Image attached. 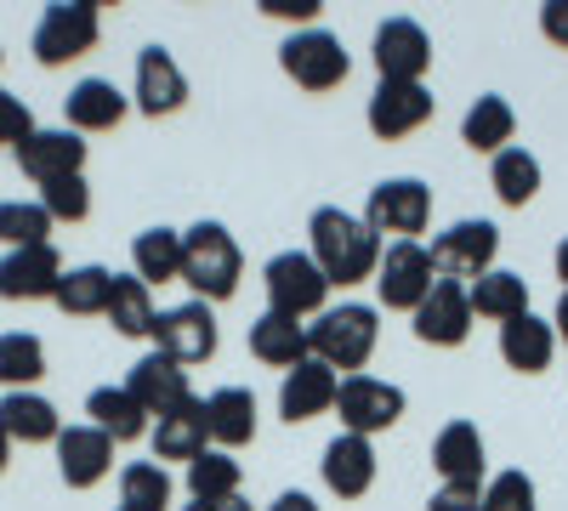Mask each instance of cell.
I'll list each match as a JSON object with an SVG mask.
<instances>
[{
  "label": "cell",
  "instance_id": "6da1fadb",
  "mask_svg": "<svg viewBox=\"0 0 568 511\" xmlns=\"http://www.w3.org/2000/svg\"><path fill=\"white\" fill-rule=\"evenodd\" d=\"M382 239L369 234V222L342 211V205H318L307 216V256L318 262V273L329 278V290H353V285H375V267H382Z\"/></svg>",
  "mask_w": 568,
  "mask_h": 511
},
{
  "label": "cell",
  "instance_id": "7a4b0ae2",
  "mask_svg": "<svg viewBox=\"0 0 568 511\" xmlns=\"http://www.w3.org/2000/svg\"><path fill=\"white\" fill-rule=\"evenodd\" d=\"M240 278H245V251L222 222L187 227L182 234V285L194 290V302H205V307L233 302L240 296Z\"/></svg>",
  "mask_w": 568,
  "mask_h": 511
},
{
  "label": "cell",
  "instance_id": "3957f363",
  "mask_svg": "<svg viewBox=\"0 0 568 511\" xmlns=\"http://www.w3.org/2000/svg\"><path fill=\"white\" fill-rule=\"evenodd\" d=\"M313 358L329 364L336 376H364V364L375 358V347H382V313H375L369 302H342V307H324L313 324Z\"/></svg>",
  "mask_w": 568,
  "mask_h": 511
},
{
  "label": "cell",
  "instance_id": "277c9868",
  "mask_svg": "<svg viewBox=\"0 0 568 511\" xmlns=\"http://www.w3.org/2000/svg\"><path fill=\"white\" fill-rule=\"evenodd\" d=\"M103 34V12L98 0H52L34 23V63L40 69H63L74 58H85Z\"/></svg>",
  "mask_w": 568,
  "mask_h": 511
},
{
  "label": "cell",
  "instance_id": "5b68a950",
  "mask_svg": "<svg viewBox=\"0 0 568 511\" xmlns=\"http://www.w3.org/2000/svg\"><path fill=\"white\" fill-rule=\"evenodd\" d=\"M364 222H369V234L375 239H420L426 234V222H433V188H426L420 176H387V182H375L369 188V205H364Z\"/></svg>",
  "mask_w": 568,
  "mask_h": 511
},
{
  "label": "cell",
  "instance_id": "8992f818",
  "mask_svg": "<svg viewBox=\"0 0 568 511\" xmlns=\"http://www.w3.org/2000/svg\"><path fill=\"white\" fill-rule=\"evenodd\" d=\"M262 290H267V313L302 318V324L329 307V278L318 273V262L307 251H278L262 267Z\"/></svg>",
  "mask_w": 568,
  "mask_h": 511
},
{
  "label": "cell",
  "instance_id": "52a82bcc",
  "mask_svg": "<svg viewBox=\"0 0 568 511\" xmlns=\"http://www.w3.org/2000/svg\"><path fill=\"white\" fill-rule=\"evenodd\" d=\"M278 69L291 74L302 91H336L353 74V58H347V45L329 29H296V34H284V45H278Z\"/></svg>",
  "mask_w": 568,
  "mask_h": 511
},
{
  "label": "cell",
  "instance_id": "ba28073f",
  "mask_svg": "<svg viewBox=\"0 0 568 511\" xmlns=\"http://www.w3.org/2000/svg\"><path fill=\"white\" fill-rule=\"evenodd\" d=\"M426 251H433L438 278H449V285H478V278L495 267V256H500V227L466 216V222L444 227V234L426 245Z\"/></svg>",
  "mask_w": 568,
  "mask_h": 511
},
{
  "label": "cell",
  "instance_id": "9c48e42d",
  "mask_svg": "<svg viewBox=\"0 0 568 511\" xmlns=\"http://www.w3.org/2000/svg\"><path fill=\"white\" fill-rule=\"evenodd\" d=\"M438 285V267H433V251L420 239H404V245H387L382 251V267H375V296H382L387 313H415Z\"/></svg>",
  "mask_w": 568,
  "mask_h": 511
},
{
  "label": "cell",
  "instance_id": "30bf717a",
  "mask_svg": "<svg viewBox=\"0 0 568 511\" xmlns=\"http://www.w3.org/2000/svg\"><path fill=\"white\" fill-rule=\"evenodd\" d=\"M404 387L382 381V376H342L336 392V415H342V432L375 438V432H393L404 421Z\"/></svg>",
  "mask_w": 568,
  "mask_h": 511
},
{
  "label": "cell",
  "instance_id": "8fae6325",
  "mask_svg": "<svg viewBox=\"0 0 568 511\" xmlns=\"http://www.w3.org/2000/svg\"><path fill=\"white\" fill-rule=\"evenodd\" d=\"M375 74L393 85H426V69H433V34H426L415 18H387L375 29Z\"/></svg>",
  "mask_w": 568,
  "mask_h": 511
},
{
  "label": "cell",
  "instance_id": "7c38bea8",
  "mask_svg": "<svg viewBox=\"0 0 568 511\" xmlns=\"http://www.w3.org/2000/svg\"><path fill=\"white\" fill-rule=\"evenodd\" d=\"M216 313L205 307V302H182V307H171V313H160V324H154V352H165V358H176L182 369L187 364H211L216 358Z\"/></svg>",
  "mask_w": 568,
  "mask_h": 511
},
{
  "label": "cell",
  "instance_id": "4fadbf2b",
  "mask_svg": "<svg viewBox=\"0 0 568 511\" xmlns=\"http://www.w3.org/2000/svg\"><path fill=\"white\" fill-rule=\"evenodd\" d=\"M433 114H438V98L426 85H393V80H382V85L369 91L364 125L382 136V143H398V136H415Z\"/></svg>",
  "mask_w": 568,
  "mask_h": 511
},
{
  "label": "cell",
  "instance_id": "5bb4252c",
  "mask_svg": "<svg viewBox=\"0 0 568 511\" xmlns=\"http://www.w3.org/2000/svg\"><path fill=\"white\" fill-rule=\"evenodd\" d=\"M433 472L444 478V489H484L489 483V443H484L478 421H449L433 438Z\"/></svg>",
  "mask_w": 568,
  "mask_h": 511
},
{
  "label": "cell",
  "instance_id": "9a60e30c",
  "mask_svg": "<svg viewBox=\"0 0 568 511\" xmlns=\"http://www.w3.org/2000/svg\"><path fill=\"white\" fill-rule=\"evenodd\" d=\"M63 256L58 245H29L0 256V302H52L63 285Z\"/></svg>",
  "mask_w": 568,
  "mask_h": 511
},
{
  "label": "cell",
  "instance_id": "2e32d148",
  "mask_svg": "<svg viewBox=\"0 0 568 511\" xmlns=\"http://www.w3.org/2000/svg\"><path fill=\"white\" fill-rule=\"evenodd\" d=\"M415 341L420 347H460L466 336H471V296H466V285H449V278H438L433 285V296H426L415 313Z\"/></svg>",
  "mask_w": 568,
  "mask_h": 511
},
{
  "label": "cell",
  "instance_id": "e0dca14e",
  "mask_svg": "<svg viewBox=\"0 0 568 511\" xmlns=\"http://www.w3.org/2000/svg\"><path fill=\"white\" fill-rule=\"evenodd\" d=\"M375 443L369 438H358V432H336L324 443V460H318V478H324V489L336 494V500H364L369 489H375Z\"/></svg>",
  "mask_w": 568,
  "mask_h": 511
},
{
  "label": "cell",
  "instance_id": "ac0fdd59",
  "mask_svg": "<svg viewBox=\"0 0 568 511\" xmlns=\"http://www.w3.org/2000/svg\"><path fill=\"white\" fill-rule=\"evenodd\" d=\"M336 392H342L336 369L318 364V358H307V364H296V369H284V381H278V415H284L291 427L318 421V415L336 409Z\"/></svg>",
  "mask_w": 568,
  "mask_h": 511
},
{
  "label": "cell",
  "instance_id": "d6986e66",
  "mask_svg": "<svg viewBox=\"0 0 568 511\" xmlns=\"http://www.w3.org/2000/svg\"><path fill=\"white\" fill-rule=\"evenodd\" d=\"M114 472V438L98 432V427H63L58 438V478L69 489H98L103 478Z\"/></svg>",
  "mask_w": 568,
  "mask_h": 511
},
{
  "label": "cell",
  "instance_id": "ffe728a7",
  "mask_svg": "<svg viewBox=\"0 0 568 511\" xmlns=\"http://www.w3.org/2000/svg\"><path fill=\"white\" fill-rule=\"evenodd\" d=\"M125 392L149 409V421H160V415H171L176 403L194 398V387H187V369L165 352H149V358H136L131 364V376H125Z\"/></svg>",
  "mask_w": 568,
  "mask_h": 511
},
{
  "label": "cell",
  "instance_id": "44dd1931",
  "mask_svg": "<svg viewBox=\"0 0 568 511\" xmlns=\"http://www.w3.org/2000/svg\"><path fill=\"white\" fill-rule=\"evenodd\" d=\"M187 103V74L182 63L165 52V45H142L136 52V109L160 120V114H176Z\"/></svg>",
  "mask_w": 568,
  "mask_h": 511
},
{
  "label": "cell",
  "instance_id": "7402d4cb",
  "mask_svg": "<svg viewBox=\"0 0 568 511\" xmlns=\"http://www.w3.org/2000/svg\"><path fill=\"white\" fill-rule=\"evenodd\" d=\"M18 171L29 182H58V176H85V143H80V131L58 125V131H34L29 143L18 149Z\"/></svg>",
  "mask_w": 568,
  "mask_h": 511
},
{
  "label": "cell",
  "instance_id": "603a6c76",
  "mask_svg": "<svg viewBox=\"0 0 568 511\" xmlns=\"http://www.w3.org/2000/svg\"><path fill=\"white\" fill-rule=\"evenodd\" d=\"M154 460L165 467V460H200L205 449H211V421H205V398H187V403H176L171 415H160L154 421Z\"/></svg>",
  "mask_w": 568,
  "mask_h": 511
},
{
  "label": "cell",
  "instance_id": "cb8c5ba5",
  "mask_svg": "<svg viewBox=\"0 0 568 511\" xmlns=\"http://www.w3.org/2000/svg\"><path fill=\"white\" fill-rule=\"evenodd\" d=\"M205 421H211V449H245L256 443V392L251 387H216L205 398Z\"/></svg>",
  "mask_w": 568,
  "mask_h": 511
},
{
  "label": "cell",
  "instance_id": "d4e9b609",
  "mask_svg": "<svg viewBox=\"0 0 568 511\" xmlns=\"http://www.w3.org/2000/svg\"><path fill=\"white\" fill-rule=\"evenodd\" d=\"M251 352L267 364V369H296L313 358V336L302 318H284V313H262L251 324Z\"/></svg>",
  "mask_w": 568,
  "mask_h": 511
},
{
  "label": "cell",
  "instance_id": "484cf974",
  "mask_svg": "<svg viewBox=\"0 0 568 511\" xmlns=\"http://www.w3.org/2000/svg\"><path fill=\"white\" fill-rule=\"evenodd\" d=\"M125 91L114 85V80H80L69 98H63V120H69V131H114L120 120H125Z\"/></svg>",
  "mask_w": 568,
  "mask_h": 511
},
{
  "label": "cell",
  "instance_id": "4316f807",
  "mask_svg": "<svg viewBox=\"0 0 568 511\" xmlns=\"http://www.w3.org/2000/svg\"><path fill=\"white\" fill-rule=\"evenodd\" d=\"M551 352H557L551 318L524 313V318L500 324V358H506V369H517V376H540V369L551 364Z\"/></svg>",
  "mask_w": 568,
  "mask_h": 511
},
{
  "label": "cell",
  "instance_id": "83f0119b",
  "mask_svg": "<svg viewBox=\"0 0 568 511\" xmlns=\"http://www.w3.org/2000/svg\"><path fill=\"white\" fill-rule=\"evenodd\" d=\"M0 432L12 443H58L63 438V415L52 409V398L40 392H7L0 398Z\"/></svg>",
  "mask_w": 568,
  "mask_h": 511
},
{
  "label": "cell",
  "instance_id": "f1b7e54d",
  "mask_svg": "<svg viewBox=\"0 0 568 511\" xmlns=\"http://www.w3.org/2000/svg\"><path fill=\"white\" fill-rule=\"evenodd\" d=\"M540 182H546V171H540V160H535L524 143H511V149H500V154L489 160V188H495V200H500L506 211H524V205L540 194Z\"/></svg>",
  "mask_w": 568,
  "mask_h": 511
},
{
  "label": "cell",
  "instance_id": "f546056e",
  "mask_svg": "<svg viewBox=\"0 0 568 511\" xmlns=\"http://www.w3.org/2000/svg\"><path fill=\"white\" fill-rule=\"evenodd\" d=\"M131 267L142 285H182V234L176 227H142L131 239Z\"/></svg>",
  "mask_w": 568,
  "mask_h": 511
},
{
  "label": "cell",
  "instance_id": "4dcf8cb0",
  "mask_svg": "<svg viewBox=\"0 0 568 511\" xmlns=\"http://www.w3.org/2000/svg\"><path fill=\"white\" fill-rule=\"evenodd\" d=\"M85 415H91V427L98 432H109L114 443H136L142 432H154V421H149V409H142L125 387H98L85 398Z\"/></svg>",
  "mask_w": 568,
  "mask_h": 511
},
{
  "label": "cell",
  "instance_id": "1f68e13d",
  "mask_svg": "<svg viewBox=\"0 0 568 511\" xmlns=\"http://www.w3.org/2000/svg\"><path fill=\"white\" fill-rule=\"evenodd\" d=\"M511 136H517V114H511V103L506 98H478L466 109V120H460V143L471 149V154H500V149H511Z\"/></svg>",
  "mask_w": 568,
  "mask_h": 511
},
{
  "label": "cell",
  "instance_id": "d6a6232c",
  "mask_svg": "<svg viewBox=\"0 0 568 511\" xmlns=\"http://www.w3.org/2000/svg\"><path fill=\"white\" fill-rule=\"evenodd\" d=\"M466 296H471V313L489 318V324H511V318L529 313V285H524V273H506V267H489L478 285H466Z\"/></svg>",
  "mask_w": 568,
  "mask_h": 511
},
{
  "label": "cell",
  "instance_id": "836d02e7",
  "mask_svg": "<svg viewBox=\"0 0 568 511\" xmlns=\"http://www.w3.org/2000/svg\"><path fill=\"white\" fill-rule=\"evenodd\" d=\"M120 336H131V341H142V336H154V324H160V313H154V290L142 285L136 273H114V296H109V313H103Z\"/></svg>",
  "mask_w": 568,
  "mask_h": 511
},
{
  "label": "cell",
  "instance_id": "e575fe53",
  "mask_svg": "<svg viewBox=\"0 0 568 511\" xmlns=\"http://www.w3.org/2000/svg\"><path fill=\"white\" fill-rule=\"evenodd\" d=\"M109 296H114V273L98 267V262H85V267H69L63 273V285H58V307L69 318H103L109 313Z\"/></svg>",
  "mask_w": 568,
  "mask_h": 511
},
{
  "label": "cell",
  "instance_id": "d590c367",
  "mask_svg": "<svg viewBox=\"0 0 568 511\" xmlns=\"http://www.w3.org/2000/svg\"><path fill=\"white\" fill-rule=\"evenodd\" d=\"M45 376V341L29 330L0 336V387L7 392H34V381Z\"/></svg>",
  "mask_w": 568,
  "mask_h": 511
},
{
  "label": "cell",
  "instance_id": "8d00e7d4",
  "mask_svg": "<svg viewBox=\"0 0 568 511\" xmlns=\"http://www.w3.org/2000/svg\"><path fill=\"white\" fill-rule=\"evenodd\" d=\"M120 511H171V472L160 460H131L120 472Z\"/></svg>",
  "mask_w": 568,
  "mask_h": 511
},
{
  "label": "cell",
  "instance_id": "74e56055",
  "mask_svg": "<svg viewBox=\"0 0 568 511\" xmlns=\"http://www.w3.org/2000/svg\"><path fill=\"white\" fill-rule=\"evenodd\" d=\"M245 467L233 460L227 449H205L200 460H187V500H222V494H240Z\"/></svg>",
  "mask_w": 568,
  "mask_h": 511
},
{
  "label": "cell",
  "instance_id": "f35d334b",
  "mask_svg": "<svg viewBox=\"0 0 568 511\" xmlns=\"http://www.w3.org/2000/svg\"><path fill=\"white\" fill-rule=\"evenodd\" d=\"M52 216L40 200H7L0 205V245L7 251H29V245H52Z\"/></svg>",
  "mask_w": 568,
  "mask_h": 511
},
{
  "label": "cell",
  "instance_id": "ab89813d",
  "mask_svg": "<svg viewBox=\"0 0 568 511\" xmlns=\"http://www.w3.org/2000/svg\"><path fill=\"white\" fill-rule=\"evenodd\" d=\"M40 205L52 222H85L91 216V188H85V176H58V182H45L40 188Z\"/></svg>",
  "mask_w": 568,
  "mask_h": 511
},
{
  "label": "cell",
  "instance_id": "60d3db41",
  "mask_svg": "<svg viewBox=\"0 0 568 511\" xmlns=\"http://www.w3.org/2000/svg\"><path fill=\"white\" fill-rule=\"evenodd\" d=\"M535 478L529 472H495L484 483V511H540L535 505Z\"/></svg>",
  "mask_w": 568,
  "mask_h": 511
},
{
  "label": "cell",
  "instance_id": "b9f144b4",
  "mask_svg": "<svg viewBox=\"0 0 568 511\" xmlns=\"http://www.w3.org/2000/svg\"><path fill=\"white\" fill-rule=\"evenodd\" d=\"M34 131H40V125H34L29 103L12 98V91H0V149H23Z\"/></svg>",
  "mask_w": 568,
  "mask_h": 511
},
{
  "label": "cell",
  "instance_id": "7bdbcfd3",
  "mask_svg": "<svg viewBox=\"0 0 568 511\" xmlns=\"http://www.w3.org/2000/svg\"><path fill=\"white\" fill-rule=\"evenodd\" d=\"M318 12H324V0H262V18L296 23V29H318Z\"/></svg>",
  "mask_w": 568,
  "mask_h": 511
},
{
  "label": "cell",
  "instance_id": "ee69618b",
  "mask_svg": "<svg viewBox=\"0 0 568 511\" xmlns=\"http://www.w3.org/2000/svg\"><path fill=\"white\" fill-rule=\"evenodd\" d=\"M540 34L557 45V52H568V0H546L540 7Z\"/></svg>",
  "mask_w": 568,
  "mask_h": 511
},
{
  "label": "cell",
  "instance_id": "f6af8a7d",
  "mask_svg": "<svg viewBox=\"0 0 568 511\" xmlns=\"http://www.w3.org/2000/svg\"><path fill=\"white\" fill-rule=\"evenodd\" d=\"M426 511H484V489H438Z\"/></svg>",
  "mask_w": 568,
  "mask_h": 511
},
{
  "label": "cell",
  "instance_id": "bcb514c9",
  "mask_svg": "<svg viewBox=\"0 0 568 511\" xmlns=\"http://www.w3.org/2000/svg\"><path fill=\"white\" fill-rule=\"evenodd\" d=\"M182 511H251L245 494H222V500H187Z\"/></svg>",
  "mask_w": 568,
  "mask_h": 511
},
{
  "label": "cell",
  "instance_id": "7dc6e473",
  "mask_svg": "<svg viewBox=\"0 0 568 511\" xmlns=\"http://www.w3.org/2000/svg\"><path fill=\"white\" fill-rule=\"evenodd\" d=\"M267 511H318V505H313V494H302V489H284Z\"/></svg>",
  "mask_w": 568,
  "mask_h": 511
},
{
  "label": "cell",
  "instance_id": "c3c4849f",
  "mask_svg": "<svg viewBox=\"0 0 568 511\" xmlns=\"http://www.w3.org/2000/svg\"><path fill=\"white\" fill-rule=\"evenodd\" d=\"M551 330H557V341H568V290H562V302L551 313Z\"/></svg>",
  "mask_w": 568,
  "mask_h": 511
},
{
  "label": "cell",
  "instance_id": "681fc988",
  "mask_svg": "<svg viewBox=\"0 0 568 511\" xmlns=\"http://www.w3.org/2000/svg\"><path fill=\"white\" fill-rule=\"evenodd\" d=\"M551 267H557V278H562V290H568V239L557 245V256H551Z\"/></svg>",
  "mask_w": 568,
  "mask_h": 511
},
{
  "label": "cell",
  "instance_id": "f907efd6",
  "mask_svg": "<svg viewBox=\"0 0 568 511\" xmlns=\"http://www.w3.org/2000/svg\"><path fill=\"white\" fill-rule=\"evenodd\" d=\"M7 460H12V438L0 432V472H7Z\"/></svg>",
  "mask_w": 568,
  "mask_h": 511
}]
</instances>
